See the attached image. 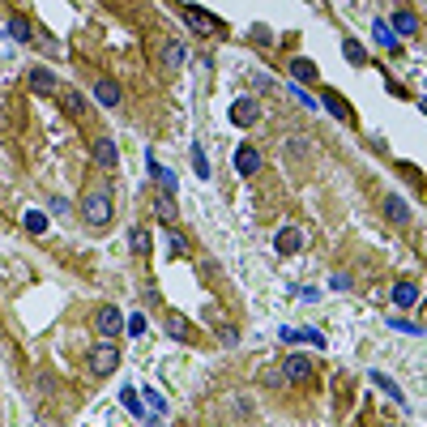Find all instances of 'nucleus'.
I'll return each instance as SVG.
<instances>
[{
    "label": "nucleus",
    "mask_w": 427,
    "mask_h": 427,
    "mask_svg": "<svg viewBox=\"0 0 427 427\" xmlns=\"http://www.w3.org/2000/svg\"><path fill=\"white\" fill-rule=\"evenodd\" d=\"M111 214H116V206H111V192H107V188H94V192L82 201V218L90 222V227H107Z\"/></svg>",
    "instance_id": "f257e3e1"
},
{
    "label": "nucleus",
    "mask_w": 427,
    "mask_h": 427,
    "mask_svg": "<svg viewBox=\"0 0 427 427\" xmlns=\"http://www.w3.org/2000/svg\"><path fill=\"white\" fill-rule=\"evenodd\" d=\"M86 363H90V376H111V372L120 367V350H116V342H103V346H94Z\"/></svg>",
    "instance_id": "f03ea898"
},
{
    "label": "nucleus",
    "mask_w": 427,
    "mask_h": 427,
    "mask_svg": "<svg viewBox=\"0 0 427 427\" xmlns=\"http://www.w3.org/2000/svg\"><path fill=\"white\" fill-rule=\"evenodd\" d=\"M278 372H282L287 385H304V381H312V359L308 355H287V363Z\"/></svg>",
    "instance_id": "7ed1b4c3"
},
{
    "label": "nucleus",
    "mask_w": 427,
    "mask_h": 427,
    "mask_svg": "<svg viewBox=\"0 0 427 427\" xmlns=\"http://www.w3.org/2000/svg\"><path fill=\"white\" fill-rule=\"evenodd\" d=\"M261 167H265V158H261L257 145H239V149H235V171L244 175V180H253Z\"/></svg>",
    "instance_id": "20e7f679"
},
{
    "label": "nucleus",
    "mask_w": 427,
    "mask_h": 427,
    "mask_svg": "<svg viewBox=\"0 0 427 427\" xmlns=\"http://www.w3.org/2000/svg\"><path fill=\"white\" fill-rule=\"evenodd\" d=\"M94 325H98V334H103V338H116V334L124 329V316H120V308L103 304V308L94 312Z\"/></svg>",
    "instance_id": "39448f33"
},
{
    "label": "nucleus",
    "mask_w": 427,
    "mask_h": 427,
    "mask_svg": "<svg viewBox=\"0 0 427 427\" xmlns=\"http://www.w3.org/2000/svg\"><path fill=\"white\" fill-rule=\"evenodd\" d=\"M94 163L103 167V171H116L120 167V149L111 137H94Z\"/></svg>",
    "instance_id": "423d86ee"
},
{
    "label": "nucleus",
    "mask_w": 427,
    "mask_h": 427,
    "mask_svg": "<svg viewBox=\"0 0 427 427\" xmlns=\"http://www.w3.org/2000/svg\"><path fill=\"white\" fill-rule=\"evenodd\" d=\"M167 334L175 338V342H197V329H192V320L184 316V312H167Z\"/></svg>",
    "instance_id": "0eeeda50"
},
{
    "label": "nucleus",
    "mask_w": 427,
    "mask_h": 427,
    "mask_svg": "<svg viewBox=\"0 0 427 427\" xmlns=\"http://www.w3.org/2000/svg\"><path fill=\"white\" fill-rule=\"evenodd\" d=\"M231 120L239 124V129H248V124H257V120H261V103H257V98H239V103L231 107Z\"/></svg>",
    "instance_id": "6e6552de"
},
{
    "label": "nucleus",
    "mask_w": 427,
    "mask_h": 427,
    "mask_svg": "<svg viewBox=\"0 0 427 427\" xmlns=\"http://www.w3.org/2000/svg\"><path fill=\"white\" fill-rule=\"evenodd\" d=\"M94 98H98V103H103V107H120V82L116 78H98L94 82Z\"/></svg>",
    "instance_id": "1a4fd4ad"
},
{
    "label": "nucleus",
    "mask_w": 427,
    "mask_h": 427,
    "mask_svg": "<svg viewBox=\"0 0 427 427\" xmlns=\"http://www.w3.org/2000/svg\"><path fill=\"white\" fill-rule=\"evenodd\" d=\"M273 248H278L282 257H295L299 248H304V231H299V227H282L278 239H273Z\"/></svg>",
    "instance_id": "9d476101"
},
{
    "label": "nucleus",
    "mask_w": 427,
    "mask_h": 427,
    "mask_svg": "<svg viewBox=\"0 0 427 427\" xmlns=\"http://www.w3.org/2000/svg\"><path fill=\"white\" fill-rule=\"evenodd\" d=\"M184 17H188V26H192V30H201V35H206V30H222V21H218V17H210V13H201L197 5H184Z\"/></svg>",
    "instance_id": "9b49d317"
},
{
    "label": "nucleus",
    "mask_w": 427,
    "mask_h": 427,
    "mask_svg": "<svg viewBox=\"0 0 427 427\" xmlns=\"http://www.w3.org/2000/svg\"><path fill=\"white\" fill-rule=\"evenodd\" d=\"M320 103L329 107V111H334V116H338L342 124H350V120H355V111H350V103H346V98H342L338 90H325V98H320Z\"/></svg>",
    "instance_id": "f8f14e48"
},
{
    "label": "nucleus",
    "mask_w": 427,
    "mask_h": 427,
    "mask_svg": "<svg viewBox=\"0 0 427 427\" xmlns=\"http://www.w3.org/2000/svg\"><path fill=\"white\" fill-rule=\"evenodd\" d=\"M385 214H389V222H397V227H410V206L401 197H385Z\"/></svg>",
    "instance_id": "ddd939ff"
},
{
    "label": "nucleus",
    "mask_w": 427,
    "mask_h": 427,
    "mask_svg": "<svg viewBox=\"0 0 427 427\" xmlns=\"http://www.w3.org/2000/svg\"><path fill=\"white\" fill-rule=\"evenodd\" d=\"M9 35H13L17 43H30V39H35L30 17H26V13H13V17H9Z\"/></svg>",
    "instance_id": "4468645a"
},
{
    "label": "nucleus",
    "mask_w": 427,
    "mask_h": 427,
    "mask_svg": "<svg viewBox=\"0 0 427 427\" xmlns=\"http://www.w3.org/2000/svg\"><path fill=\"white\" fill-rule=\"evenodd\" d=\"M393 304H397V308H415V304H419V287H415V282H397V287H393Z\"/></svg>",
    "instance_id": "2eb2a0df"
},
{
    "label": "nucleus",
    "mask_w": 427,
    "mask_h": 427,
    "mask_svg": "<svg viewBox=\"0 0 427 427\" xmlns=\"http://www.w3.org/2000/svg\"><path fill=\"white\" fill-rule=\"evenodd\" d=\"M30 90H39V94H56V73L30 69Z\"/></svg>",
    "instance_id": "dca6fc26"
},
{
    "label": "nucleus",
    "mask_w": 427,
    "mask_h": 427,
    "mask_svg": "<svg viewBox=\"0 0 427 427\" xmlns=\"http://www.w3.org/2000/svg\"><path fill=\"white\" fill-rule=\"evenodd\" d=\"M389 30H393V35H419V17L401 9V13H393V26H389Z\"/></svg>",
    "instance_id": "f3484780"
},
{
    "label": "nucleus",
    "mask_w": 427,
    "mask_h": 427,
    "mask_svg": "<svg viewBox=\"0 0 427 427\" xmlns=\"http://www.w3.org/2000/svg\"><path fill=\"white\" fill-rule=\"evenodd\" d=\"M342 56L355 64V69H363V64H367V52H363V43H359V39H342Z\"/></svg>",
    "instance_id": "a211bd4d"
},
{
    "label": "nucleus",
    "mask_w": 427,
    "mask_h": 427,
    "mask_svg": "<svg viewBox=\"0 0 427 427\" xmlns=\"http://www.w3.org/2000/svg\"><path fill=\"white\" fill-rule=\"evenodd\" d=\"M154 210H158V218L167 222V227H175V201H171V192H158V197H154Z\"/></svg>",
    "instance_id": "6ab92c4d"
},
{
    "label": "nucleus",
    "mask_w": 427,
    "mask_h": 427,
    "mask_svg": "<svg viewBox=\"0 0 427 427\" xmlns=\"http://www.w3.org/2000/svg\"><path fill=\"white\" fill-rule=\"evenodd\" d=\"M291 78H295V82H316V64H312V60H304V56L291 60Z\"/></svg>",
    "instance_id": "aec40b11"
},
{
    "label": "nucleus",
    "mask_w": 427,
    "mask_h": 427,
    "mask_svg": "<svg viewBox=\"0 0 427 427\" xmlns=\"http://www.w3.org/2000/svg\"><path fill=\"white\" fill-rule=\"evenodd\" d=\"M184 56H188V52H184V43H167V47H163V64H167V69H180V64H184Z\"/></svg>",
    "instance_id": "412c9836"
},
{
    "label": "nucleus",
    "mask_w": 427,
    "mask_h": 427,
    "mask_svg": "<svg viewBox=\"0 0 427 427\" xmlns=\"http://www.w3.org/2000/svg\"><path fill=\"white\" fill-rule=\"evenodd\" d=\"M129 248H133V253H137V257H149V231H141V227H133V231H129Z\"/></svg>",
    "instance_id": "4be33fe9"
},
{
    "label": "nucleus",
    "mask_w": 427,
    "mask_h": 427,
    "mask_svg": "<svg viewBox=\"0 0 427 427\" xmlns=\"http://www.w3.org/2000/svg\"><path fill=\"white\" fill-rule=\"evenodd\" d=\"M149 171H154V180H158V192H171L175 197V171H167V167H149Z\"/></svg>",
    "instance_id": "5701e85b"
},
{
    "label": "nucleus",
    "mask_w": 427,
    "mask_h": 427,
    "mask_svg": "<svg viewBox=\"0 0 427 427\" xmlns=\"http://www.w3.org/2000/svg\"><path fill=\"white\" fill-rule=\"evenodd\" d=\"M372 30H376V39H381V43L389 47V52H401V39H397V35H393V30L385 26V21H376V26H372Z\"/></svg>",
    "instance_id": "b1692460"
},
{
    "label": "nucleus",
    "mask_w": 427,
    "mask_h": 427,
    "mask_svg": "<svg viewBox=\"0 0 427 427\" xmlns=\"http://www.w3.org/2000/svg\"><path fill=\"white\" fill-rule=\"evenodd\" d=\"M167 253H171V257H184V253H188V244H184V235L175 231V227H167Z\"/></svg>",
    "instance_id": "393cba45"
},
{
    "label": "nucleus",
    "mask_w": 427,
    "mask_h": 427,
    "mask_svg": "<svg viewBox=\"0 0 427 427\" xmlns=\"http://www.w3.org/2000/svg\"><path fill=\"white\" fill-rule=\"evenodd\" d=\"M214 334H218V342L227 346V350H231V346H239V329H235V325H218Z\"/></svg>",
    "instance_id": "a878e982"
},
{
    "label": "nucleus",
    "mask_w": 427,
    "mask_h": 427,
    "mask_svg": "<svg viewBox=\"0 0 427 427\" xmlns=\"http://www.w3.org/2000/svg\"><path fill=\"white\" fill-rule=\"evenodd\" d=\"M372 381H376V385H381V389H385V393H389L393 401H401V389H397V385L389 381V376H385V372H372Z\"/></svg>",
    "instance_id": "bb28decb"
},
{
    "label": "nucleus",
    "mask_w": 427,
    "mask_h": 427,
    "mask_svg": "<svg viewBox=\"0 0 427 427\" xmlns=\"http://www.w3.org/2000/svg\"><path fill=\"white\" fill-rule=\"evenodd\" d=\"M64 107H69L73 116H86V98H82L78 90H69V94H64Z\"/></svg>",
    "instance_id": "cd10ccee"
},
{
    "label": "nucleus",
    "mask_w": 427,
    "mask_h": 427,
    "mask_svg": "<svg viewBox=\"0 0 427 427\" xmlns=\"http://www.w3.org/2000/svg\"><path fill=\"white\" fill-rule=\"evenodd\" d=\"M26 231H35V235H43V231H47V214H39V210H30V214H26Z\"/></svg>",
    "instance_id": "c85d7f7f"
},
{
    "label": "nucleus",
    "mask_w": 427,
    "mask_h": 427,
    "mask_svg": "<svg viewBox=\"0 0 427 427\" xmlns=\"http://www.w3.org/2000/svg\"><path fill=\"white\" fill-rule=\"evenodd\" d=\"M192 163H197V175H201V180H210V158L201 154V149H192Z\"/></svg>",
    "instance_id": "c756f323"
},
{
    "label": "nucleus",
    "mask_w": 427,
    "mask_h": 427,
    "mask_svg": "<svg viewBox=\"0 0 427 427\" xmlns=\"http://www.w3.org/2000/svg\"><path fill=\"white\" fill-rule=\"evenodd\" d=\"M120 397H124V406H129V410H133V415H141V401H137V393H133V389H124V393H120Z\"/></svg>",
    "instance_id": "7c9ffc66"
},
{
    "label": "nucleus",
    "mask_w": 427,
    "mask_h": 427,
    "mask_svg": "<svg viewBox=\"0 0 427 427\" xmlns=\"http://www.w3.org/2000/svg\"><path fill=\"white\" fill-rule=\"evenodd\" d=\"M129 334H133V338H137V334H145V316H141V312L129 320Z\"/></svg>",
    "instance_id": "2f4dec72"
},
{
    "label": "nucleus",
    "mask_w": 427,
    "mask_h": 427,
    "mask_svg": "<svg viewBox=\"0 0 427 427\" xmlns=\"http://www.w3.org/2000/svg\"><path fill=\"white\" fill-rule=\"evenodd\" d=\"M304 149H308L304 137H291V154H295V158H304Z\"/></svg>",
    "instance_id": "473e14b6"
},
{
    "label": "nucleus",
    "mask_w": 427,
    "mask_h": 427,
    "mask_svg": "<svg viewBox=\"0 0 427 427\" xmlns=\"http://www.w3.org/2000/svg\"><path fill=\"white\" fill-rule=\"evenodd\" d=\"M329 287H334V291H346V287H350V278H346V273H334V282H329Z\"/></svg>",
    "instance_id": "72a5a7b5"
}]
</instances>
